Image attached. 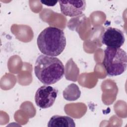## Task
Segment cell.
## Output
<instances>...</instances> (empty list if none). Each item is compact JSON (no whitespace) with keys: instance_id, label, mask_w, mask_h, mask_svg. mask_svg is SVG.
Wrapping results in <instances>:
<instances>
[{"instance_id":"obj_6","label":"cell","mask_w":127,"mask_h":127,"mask_svg":"<svg viewBox=\"0 0 127 127\" xmlns=\"http://www.w3.org/2000/svg\"><path fill=\"white\" fill-rule=\"evenodd\" d=\"M61 12L66 16L74 17L81 15L85 10V0H60Z\"/></svg>"},{"instance_id":"obj_7","label":"cell","mask_w":127,"mask_h":127,"mask_svg":"<svg viewBox=\"0 0 127 127\" xmlns=\"http://www.w3.org/2000/svg\"><path fill=\"white\" fill-rule=\"evenodd\" d=\"M47 126L49 127H75V124L69 117L54 115L51 118Z\"/></svg>"},{"instance_id":"obj_1","label":"cell","mask_w":127,"mask_h":127,"mask_svg":"<svg viewBox=\"0 0 127 127\" xmlns=\"http://www.w3.org/2000/svg\"><path fill=\"white\" fill-rule=\"evenodd\" d=\"M34 72L37 78L45 85L54 84L64 74V66L58 58L40 55L37 58Z\"/></svg>"},{"instance_id":"obj_4","label":"cell","mask_w":127,"mask_h":127,"mask_svg":"<svg viewBox=\"0 0 127 127\" xmlns=\"http://www.w3.org/2000/svg\"><path fill=\"white\" fill-rule=\"evenodd\" d=\"M58 91L49 85H43L36 92L35 102L38 107L41 109H47L52 107L57 98Z\"/></svg>"},{"instance_id":"obj_2","label":"cell","mask_w":127,"mask_h":127,"mask_svg":"<svg viewBox=\"0 0 127 127\" xmlns=\"http://www.w3.org/2000/svg\"><path fill=\"white\" fill-rule=\"evenodd\" d=\"M37 44L39 50L43 55L57 57L61 55L66 46V38L63 30L49 26L39 34Z\"/></svg>"},{"instance_id":"obj_5","label":"cell","mask_w":127,"mask_h":127,"mask_svg":"<svg viewBox=\"0 0 127 127\" xmlns=\"http://www.w3.org/2000/svg\"><path fill=\"white\" fill-rule=\"evenodd\" d=\"M102 43L108 47L120 48L124 44V34L121 30L112 27H108L102 36Z\"/></svg>"},{"instance_id":"obj_8","label":"cell","mask_w":127,"mask_h":127,"mask_svg":"<svg viewBox=\"0 0 127 127\" xmlns=\"http://www.w3.org/2000/svg\"><path fill=\"white\" fill-rule=\"evenodd\" d=\"M63 95L66 100L75 101L80 97L81 92L76 84L71 83L68 85L63 91Z\"/></svg>"},{"instance_id":"obj_9","label":"cell","mask_w":127,"mask_h":127,"mask_svg":"<svg viewBox=\"0 0 127 127\" xmlns=\"http://www.w3.org/2000/svg\"><path fill=\"white\" fill-rule=\"evenodd\" d=\"M40 2L42 4L46 5L47 6H53L55 5L58 1L57 0H41Z\"/></svg>"},{"instance_id":"obj_3","label":"cell","mask_w":127,"mask_h":127,"mask_svg":"<svg viewBox=\"0 0 127 127\" xmlns=\"http://www.w3.org/2000/svg\"><path fill=\"white\" fill-rule=\"evenodd\" d=\"M102 64L108 75L114 76L121 75L127 69V53L121 48L107 47L104 51Z\"/></svg>"}]
</instances>
